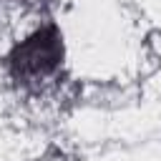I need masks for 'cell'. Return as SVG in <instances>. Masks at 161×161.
Masks as SVG:
<instances>
[{
  "mask_svg": "<svg viewBox=\"0 0 161 161\" xmlns=\"http://www.w3.org/2000/svg\"><path fill=\"white\" fill-rule=\"evenodd\" d=\"M63 58V33L55 23H45L10 48L5 55V68L20 83H40L60 70Z\"/></svg>",
  "mask_w": 161,
  "mask_h": 161,
  "instance_id": "1",
  "label": "cell"
}]
</instances>
